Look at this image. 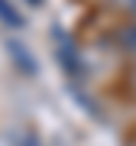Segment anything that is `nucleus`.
Here are the masks:
<instances>
[{"label":"nucleus","instance_id":"1","mask_svg":"<svg viewBox=\"0 0 136 146\" xmlns=\"http://www.w3.org/2000/svg\"><path fill=\"white\" fill-rule=\"evenodd\" d=\"M52 39H55V58H58V65L65 68V75L71 81H78L81 75H84V65H81V52H78V42H75L62 26H55L52 29Z\"/></svg>","mask_w":136,"mask_h":146},{"label":"nucleus","instance_id":"2","mask_svg":"<svg viewBox=\"0 0 136 146\" xmlns=\"http://www.w3.org/2000/svg\"><path fill=\"white\" fill-rule=\"evenodd\" d=\"M7 52H10L13 65L20 68V72L26 75V78H32V75L39 72V62H36V58H32V52H29L26 46H23L20 39H7Z\"/></svg>","mask_w":136,"mask_h":146},{"label":"nucleus","instance_id":"3","mask_svg":"<svg viewBox=\"0 0 136 146\" xmlns=\"http://www.w3.org/2000/svg\"><path fill=\"white\" fill-rule=\"evenodd\" d=\"M114 39H117V49H120V52L136 55V23H126V26H120Z\"/></svg>","mask_w":136,"mask_h":146},{"label":"nucleus","instance_id":"4","mask_svg":"<svg viewBox=\"0 0 136 146\" xmlns=\"http://www.w3.org/2000/svg\"><path fill=\"white\" fill-rule=\"evenodd\" d=\"M0 23L10 29H23L26 26V20H23V13L13 7V0H0Z\"/></svg>","mask_w":136,"mask_h":146},{"label":"nucleus","instance_id":"5","mask_svg":"<svg viewBox=\"0 0 136 146\" xmlns=\"http://www.w3.org/2000/svg\"><path fill=\"white\" fill-rule=\"evenodd\" d=\"M117 7H123V10H130V13H136V0H114Z\"/></svg>","mask_w":136,"mask_h":146},{"label":"nucleus","instance_id":"6","mask_svg":"<svg viewBox=\"0 0 136 146\" xmlns=\"http://www.w3.org/2000/svg\"><path fill=\"white\" fill-rule=\"evenodd\" d=\"M26 146H42V143L36 140V136H26Z\"/></svg>","mask_w":136,"mask_h":146},{"label":"nucleus","instance_id":"7","mask_svg":"<svg viewBox=\"0 0 136 146\" xmlns=\"http://www.w3.org/2000/svg\"><path fill=\"white\" fill-rule=\"evenodd\" d=\"M130 88H133V91H136V72H133V75H130Z\"/></svg>","mask_w":136,"mask_h":146},{"label":"nucleus","instance_id":"8","mask_svg":"<svg viewBox=\"0 0 136 146\" xmlns=\"http://www.w3.org/2000/svg\"><path fill=\"white\" fill-rule=\"evenodd\" d=\"M29 3H32V7H42V0H29Z\"/></svg>","mask_w":136,"mask_h":146}]
</instances>
